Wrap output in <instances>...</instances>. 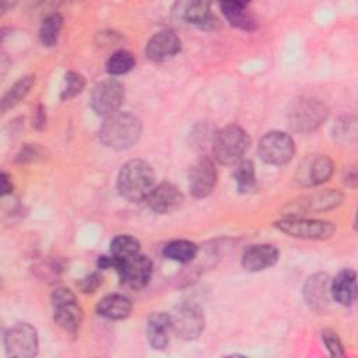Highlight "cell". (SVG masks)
Here are the masks:
<instances>
[{
    "mask_svg": "<svg viewBox=\"0 0 358 358\" xmlns=\"http://www.w3.org/2000/svg\"><path fill=\"white\" fill-rule=\"evenodd\" d=\"M182 41L180 38L171 29H164L154 34L147 46L145 55L152 62H165L180 52Z\"/></svg>",
    "mask_w": 358,
    "mask_h": 358,
    "instance_id": "5bb4252c",
    "label": "cell"
},
{
    "mask_svg": "<svg viewBox=\"0 0 358 358\" xmlns=\"http://www.w3.org/2000/svg\"><path fill=\"white\" fill-rule=\"evenodd\" d=\"M330 295V278L324 273H316L310 275L303 285V296L306 303L315 312H323L329 306Z\"/></svg>",
    "mask_w": 358,
    "mask_h": 358,
    "instance_id": "2e32d148",
    "label": "cell"
},
{
    "mask_svg": "<svg viewBox=\"0 0 358 358\" xmlns=\"http://www.w3.org/2000/svg\"><path fill=\"white\" fill-rule=\"evenodd\" d=\"M117 190L131 203L144 201L154 187V171L144 159L127 161L117 175Z\"/></svg>",
    "mask_w": 358,
    "mask_h": 358,
    "instance_id": "7a4b0ae2",
    "label": "cell"
},
{
    "mask_svg": "<svg viewBox=\"0 0 358 358\" xmlns=\"http://www.w3.org/2000/svg\"><path fill=\"white\" fill-rule=\"evenodd\" d=\"M333 161L323 154L306 155L298 165L295 179L305 187L319 186L327 182L333 175Z\"/></svg>",
    "mask_w": 358,
    "mask_h": 358,
    "instance_id": "30bf717a",
    "label": "cell"
},
{
    "mask_svg": "<svg viewBox=\"0 0 358 358\" xmlns=\"http://www.w3.org/2000/svg\"><path fill=\"white\" fill-rule=\"evenodd\" d=\"M260 159L270 165H285L295 155V143L292 137L284 131L266 133L257 144Z\"/></svg>",
    "mask_w": 358,
    "mask_h": 358,
    "instance_id": "8992f818",
    "label": "cell"
},
{
    "mask_svg": "<svg viewBox=\"0 0 358 358\" xmlns=\"http://www.w3.org/2000/svg\"><path fill=\"white\" fill-rule=\"evenodd\" d=\"M85 87V78L77 73V71H69L64 77V84L62 88V94L60 98L67 101L74 98L76 95H78Z\"/></svg>",
    "mask_w": 358,
    "mask_h": 358,
    "instance_id": "f546056e",
    "label": "cell"
},
{
    "mask_svg": "<svg viewBox=\"0 0 358 358\" xmlns=\"http://www.w3.org/2000/svg\"><path fill=\"white\" fill-rule=\"evenodd\" d=\"M116 273L124 285L133 289H141L151 278L152 262L150 257L138 253L127 260H122Z\"/></svg>",
    "mask_w": 358,
    "mask_h": 358,
    "instance_id": "7c38bea8",
    "label": "cell"
},
{
    "mask_svg": "<svg viewBox=\"0 0 358 358\" xmlns=\"http://www.w3.org/2000/svg\"><path fill=\"white\" fill-rule=\"evenodd\" d=\"M343 203V194L338 190L327 189L320 190L313 194L303 196L299 201L292 204V215H299L301 213H320L334 208Z\"/></svg>",
    "mask_w": 358,
    "mask_h": 358,
    "instance_id": "9a60e30c",
    "label": "cell"
},
{
    "mask_svg": "<svg viewBox=\"0 0 358 358\" xmlns=\"http://www.w3.org/2000/svg\"><path fill=\"white\" fill-rule=\"evenodd\" d=\"M96 312L109 320L126 319L131 312V301L122 294H110L103 296L98 305Z\"/></svg>",
    "mask_w": 358,
    "mask_h": 358,
    "instance_id": "7402d4cb",
    "label": "cell"
},
{
    "mask_svg": "<svg viewBox=\"0 0 358 358\" xmlns=\"http://www.w3.org/2000/svg\"><path fill=\"white\" fill-rule=\"evenodd\" d=\"M124 99V87L116 78L98 83L91 92V108L99 116H109L119 110Z\"/></svg>",
    "mask_w": 358,
    "mask_h": 358,
    "instance_id": "9c48e42d",
    "label": "cell"
},
{
    "mask_svg": "<svg viewBox=\"0 0 358 358\" xmlns=\"http://www.w3.org/2000/svg\"><path fill=\"white\" fill-rule=\"evenodd\" d=\"M280 252L275 246L268 243L252 245L249 246L242 256V267L246 271H262L277 263Z\"/></svg>",
    "mask_w": 358,
    "mask_h": 358,
    "instance_id": "e0dca14e",
    "label": "cell"
},
{
    "mask_svg": "<svg viewBox=\"0 0 358 358\" xmlns=\"http://www.w3.org/2000/svg\"><path fill=\"white\" fill-rule=\"evenodd\" d=\"M6 352L15 358H31L36 355L39 340L38 331L29 323H17L4 334Z\"/></svg>",
    "mask_w": 358,
    "mask_h": 358,
    "instance_id": "ba28073f",
    "label": "cell"
},
{
    "mask_svg": "<svg viewBox=\"0 0 358 358\" xmlns=\"http://www.w3.org/2000/svg\"><path fill=\"white\" fill-rule=\"evenodd\" d=\"M197 245L194 242L186 239H176L164 246V256L169 260L179 262V263H189L197 255Z\"/></svg>",
    "mask_w": 358,
    "mask_h": 358,
    "instance_id": "d4e9b609",
    "label": "cell"
},
{
    "mask_svg": "<svg viewBox=\"0 0 358 358\" xmlns=\"http://www.w3.org/2000/svg\"><path fill=\"white\" fill-rule=\"evenodd\" d=\"M140 253V243L130 235H117L110 241V255L119 262L127 260Z\"/></svg>",
    "mask_w": 358,
    "mask_h": 358,
    "instance_id": "4316f807",
    "label": "cell"
},
{
    "mask_svg": "<svg viewBox=\"0 0 358 358\" xmlns=\"http://www.w3.org/2000/svg\"><path fill=\"white\" fill-rule=\"evenodd\" d=\"M0 178H1V196H6L13 192V183L10 176L6 172H1Z\"/></svg>",
    "mask_w": 358,
    "mask_h": 358,
    "instance_id": "d590c367",
    "label": "cell"
},
{
    "mask_svg": "<svg viewBox=\"0 0 358 358\" xmlns=\"http://www.w3.org/2000/svg\"><path fill=\"white\" fill-rule=\"evenodd\" d=\"M344 182L350 186V187H355L357 186V171L354 166H351L350 169H347V175L344 176Z\"/></svg>",
    "mask_w": 358,
    "mask_h": 358,
    "instance_id": "8d00e7d4",
    "label": "cell"
},
{
    "mask_svg": "<svg viewBox=\"0 0 358 358\" xmlns=\"http://www.w3.org/2000/svg\"><path fill=\"white\" fill-rule=\"evenodd\" d=\"M182 18L203 29H214L218 24V20L213 14L210 4L206 1H189L183 4Z\"/></svg>",
    "mask_w": 358,
    "mask_h": 358,
    "instance_id": "44dd1931",
    "label": "cell"
},
{
    "mask_svg": "<svg viewBox=\"0 0 358 358\" xmlns=\"http://www.w3.org/2000/svg\"><path fill=\"white\" fill-rule=\"evenodd\" d=\"M101 284H102V275L99 273H91L87 277L80 280L78 287L84 294H92L98 289Z\"/></svg>",
    "mask_w": 358,
    "mask_h": 358,
    "instance_id": "d6a6232c",
    "label": "cell"
},
{
    "mask_svg": "<svg viewBox=\"0 0 358 358\" xmlns=\"http://www.w3.org/2000/svg\"><path fill=\"white\" fill-rule=\"evenodd\" d=\"M141 129V122L134 115L117 110L105 117L99 129V140L108 148L124 150L138 141Z\"/></svg>",
    "mask_w": 358,
    "mask_h": 358,
    "instance_id": "6da1fadb",
    "label": "cell"
},
{
    "mask_svg": "<svg viewBox=\"0 0 358 358\" xmlns=\"http://www.w3.org/2000/svg\"><path fill=\"white\" fill-rule=\"evenodd\" d=\"M275 227L281 232L287 234L288 236L299 238V239H315V241L327 239L336 231V227L333 222L302 218L299 215L281 218L280 221L275 222Z\"/></svg>",
    "mask_w": 358,
    "mask_h": 358,
    "instance_id": "5b68a950",
    "label": "cell"
},
{
    "mask_svg": "<svg viewBox=\"0 0 358 358\" xmlns=\"http://www.w3.org/2000/svg\"><path fill=\"white\" fill-rule=\"evenodd\" d=\"M322 340H323V344L326 345L329 354L331 357H343L344 355V347H343V343L340 341L338 336L330 330V329H326L322 331Z\"/></svg>",
    "mask_w": 358,
    "mask_h": 358,
    "instance_id": "1f68e13d",
    "label": "cell"
},
{
    "mask_svg": "<svg viewBox=\"0 0 358 358\" xmlns=\"http://www.w3.org/2000/svg\"><path fill=\"white\" fill-rule=\"evenodd\" d=\"M334 138L343 144H354L357 140L355 119L344 117L334 126Z\"/></svg>",
    "mask_w": 358,
    "mask_h": 358,
    "instance_id": "4dcf8cb0",
    "label": "cell"
},
{
    "mask_svg": "<svg viewBox=\"0 0 358 358\" xmlns=\"http://www.w3.org/2000/svg\"><path fill=\"white\" fill-rule=\"evenodd\" d=\"M53 308H55L53 319L56 324L63 330L74 334L83 322V310L77 305L76 299L56 303L53 305Z\"/></svg>",
    "mask_w": 358,
    "mask_h": 358,
    "instance_id": "603a6c76",
    "label": "cell"
},
{
    "mask_svg": "<svg viewBox=\"0 0 358 358\" xmlns=\"http://www.w3.org/2000/svg\"><path fill=\"white\" fill-rule=\"evenodd\" d=\"M172 331L183 340H194L204 330V315L194 302H183L171 315Z\"/></svg>",
    "mask_w": 358,
    "mask_h": 358,
    "instance_id": "52a82bcc",
    "label": "cell"
},
{
    "mask_svg": "<svg viewBox=\"0 0 358 358\" xmlns=\"http://www.w3.org/2000/svg\"><path fill=\"white\" fill-rule=\"evenodd\" d=\"M136 66L134 56L124 49L113 52L106 62V71L110 76H122L129 73Z\"/></svg>",
    "mask_w": 358,
    "mask_h": 358,
    "instance_id": "83f0119b",
    "label": "cell"
},
{
    "mask_svg": "<svg viewBox=\"0 0 358 358\" xmlns=\"http://www.w3.org/2000/svg\"><path fill=\"white\" fill-rule=\"evenodd\" d=\"M234 178L236 182V187L241 193H248L255 187L256 183V173L255 165L252 161H241L236 165L234 172Z\"/></svg>",
    "mask_w": 358,
    "mask_h": 358,
    "instance_id": "f1b7e54d",
    "label": "cell"
},
{
    "mask_svg": "<svg viewBox=\"0 0 358 358\" xmlns=\"http://www.w3.org/2000/svg\"><path fill=\"white\" fill-rule=\"evenodd\" d=\"M329 116V108L320 99L303 96L296 99L288 112L289 127L299 133H310L322 126Z\"/></svg>",
    "mask_w": 358,
    "mask_h": 358,
    "instance_id": "277c9868",
    "label": "cell"
},
{
    "mask_svg": "<svg viewBox=\"0 0 358 358\" xmlns=\"http://www.w3.org/2000/svg\"><path fill=\"white\" fill-rule=\"evenodd\" d=\"M144 201L154 213L169 214L182 206L183 194L175 185L162 182L151 189Z\"/></svg>",
    "mask_w": 358,
    "mask_h": 358,
    "instance_id": "4fadbf2b",
    "label": "cell"
},
{
    "mask_svg": "<svg viewBox=\"0 0 358 358\" xmlns=\"http://www.w3.org/2000/svg\"><path fill=\"white\" fill-rule=\"evenodd\" d=\"M331 296L343 306H350L357 298V277L350 268L341 270L330 282Z\"/></svg>",
    "mask_w": 358,
    "mask_h": 358,
    "instance_id": "d6986e66",
    "label": "cell"
},
{
    "mask_svg": "<svg viewBox=\"0 0 358 358\" xmlns=\"http://www.w3.org/2000/svg\"><path fill=\"white\" fill-rule=\"evenodd\" d=\"M34 123V126H35V129H38V130H42L43 127H45V124H46V110H45V108L42 106V105H39L36 109H35V112H34V120H32Z\"/></svg>",
    "mask_w": 358,
    "mask_h": 358,
    "instance_id": "e575fe53",
    "label": "cell"
},
{
    "mask_svg": "<svg viewBox=\"0 0 358 358\" xmlns=\"http://www.w3.org/2000/svg\"><path fill=\"white\" fill-rule=\"evenodd\" d=\"M221 11L227 21L242 31H253L257 24L256 20L249 10V6L242 1H224L220 4Z\"/></svg>",
    "mask_w": 358,
    "mask_h": 358,
    "instance_id": "ffe728a7",
    "label": "cell"
},
{
    "mask_svg": "<svg viewBox=\"0 0 358 358\" xmlns=\"http://www.w3.org/2000/svg\"><path fill=\"white\" fill-rule=\"evenodd\" d=\"M34 83H35V77L31 76V74L29 76H24L20 80H17L8 88V91L4 94L3 99H1V112L6 113L8 109H11L17 103H20L27 96V94L32 88Z\"/></svg>",
    "mask_w": 358,
    "mask_h": 358,
    "instance_id": "cb8c5ba5",
    "label": "cell"
},
{
    "mask_svg": "<svg viewBox=\"0 0 358 358\" xmlns=\"http://www.w3.org/2000/svg\"><path fill=\"white\" fill-rule=\"evenodd\" d=\"M172 333L171 315L166 312H155L147 322V340L154 350H164L169 343Z\"/></svg>",
    "mask_w": 358,
    "mask_h": 358,
    "instance_id": "ac0fdd59",
    "label": "cell"
},
{
    "mask_svg": "<svg viewBox=\"0 0 358 358\" xmlns=\"http://www.w3.org/2000/svg\"><path fill=\"white\" fill-rule=\"evenodd\" d=\"M217 169L214 161L207 157H199L189 169V190L197 197H207L215 187Z\"/></svg>",
    "mask_w": 358,
    "mask_h": 358,
    "instance_id": "8fae6325",
    "label": "cell"
},
{
    "mask_svg": "<svg viewBox=\"0 0 358 358\" xmlns=\"http://www.w3.org/2000/svg\"><path fill=\"white\" fill-rule=\"evenodd\" d=\"M63 28V17L59 13L48 14L39 27V41L43 46H53L59 41Z\"/></svg>",
    "mask_w": 358,
    "mask_h": 358,
    "instance_id": "484cf974",
    "label": "cell"
},
{
    "mask_svg": "<svg viewBox=\"0 0 358 358\" xmlns=\"http://www.w3.org/2000/svg\"><path fill=\"white\" fill-rule=\"evenodd\" d=\"M249 144V136L242 127L236 124L227 126L218 130L213 137L211 150L214 159L222 165L238 164L248 151Z\"/></svg>",
    "mask_w": 358,
    "mask_h": 358,
    "instance_id": "3957f363",
    "label": "cell"
},
{
    "mask_svg": "<svg viewBox=\"0 0 358 358\" xmlns=\"http://www.w3.org/2000/svg\"><path fill=\"white\" fill-rule=\"evenodd\" d=\"M38 155V148L32 144H27L21 151L20 154L17 155V162H29V161H34L35 157Z\"/></svg>",
    "mask_w": 358,
    "mask_h": 358,
    "instance_id": "836d02e7",
    "label": "cell"
}]
</instances>
